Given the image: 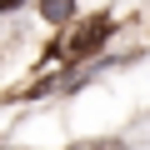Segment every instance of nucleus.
<instances>
[{"mask_svg":"<svg viewBox=\"0 0 150 150\" xmlns=\"http://www.w3.org/2000/svg\"><path fill=\"white\" fill-rule=\"evenodd\" d=\"M105 35H110V20H100V15H95V20H85L80 30H75V40H70V55L80 60V55L100 50V45H105Z\"/></svg>","mask_w":150,"mask_h":150,"instance_id":"f257e3e1","label":"nucleus"},{"mask_svg":"<svg viewBox=\"0 0 150 150\" xmlns=\"http://www.w3.org/2000/svg\"><path fill=\"white\" fill-rule=\"evenodd\" d=\"M70 10H75V0H40V15H45V20H55V25H65V20H70Z\"/></svg>","mask_w":150,"mask_h":150,"instance_id":"f03ea898","label":"nucleus"},{"mask_svg":"<svg viewBox=\"0 0 150 150\" xmlns=\"http://www.w3.org/2000/svg\"><path fill=\"white\" fill-rule=\"evenodd\" d=\"M90 150H120V145H115V140H95Z\"/></svg>","mask_w":150,"mask_h":150,"instance_id":"7ed1b4c3","label":"nucleus"},{"mask_svg":"<svg viewBox=\"0 0 150 150\" xmlns=\"http://www.w3.org/2000/svg\"><path fill=\"white\" fill-rule=\"evenodd\" d=\"M15 5H20V0H0V10H15Z\"/></svg>","mask_w":150,"mask_h":150,"instance_id":"20e7f679","label":"nucleus"}]
</instances>
